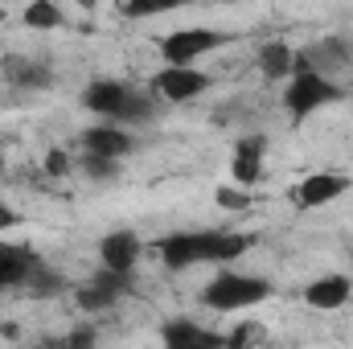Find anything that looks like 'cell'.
<instances>
[{
  "label": "cell",
  "mask_w": 353,
  "mask_h": 349,
  "mask_svg": "<svg viewBox=\"0 0 353 349\" xmlns=\"http://www.w3.org/2000/svg\"><path fill=\"white\" fill-rule=\"evenodd\" d=\"M251 251V235L239 230H176L157 243V255L169 271H185L197 263H234Z\"/></svg>",
  "instance_id": "6da1fadb"
},
{
  "label": "cell",
  "mask_w": 353,
  "mask_h": 349,
  "mask_svg": "<svg viewBox=\"0 0 353 349\" xmlns=\"http://www.w3.org/2000/svg\"><path fill=\"white\" fill-rule=\"evenodd\" d=\"M337 99H345V90L337 87L333 79H325V74H316V70H296L292 83H288V90H283V111H288L292 123H304L308 115L325 111V107L337 103Z\"/></svg>",
  "instance_id": "277c9868"
},
{
  "label": "cell",
  "mask_w": 353,
  "mask_h": 349,
  "mask_svg": "<svg viewBox=\"0 0 353 349\" xmlns=\"http://www.w3.org/2000/svg\"><path fill=\"white\" fill-rule=\"evenodd\" d=\"M21 17H25V25H29V29H41V33H46V29H58V25L66 21V12H62V4H58V0H33Z\"/></svg>",
  "instance_id": "e0dca14e"
},
{
  "label": "cell",
  "mask_w": 353,
  "mask_h": 349,
  "mask_svg": "<svg viewBox=\"0 0 353 349\" xmlns=\"http://www.w3.org/2000/svg\"><path fill=\"white\" fill-rule=\"evenodd\" d=\"M74 165L79 161H70V152H62V148H50L46 152V177H66Z\"/></svg>",
  "instance_id": "7402d4cb"
},
{
  "label": "cell",
  "mask_w": 353,
  "mask_h": 349,
  "mask_svg": "<svg viewBox=\"0 0 353 349\" xmlns=\"http://www.w3.org/2000/svg\"><path fill=\"white\" fill-rule=\"evenodd\" d=\"M267 296H271V283H267L263 275H243V271H218L201 288V304L210 312H222V317L247 312V308L263 304Z\"/></svg>",
  "instance_id": "3957f363"
},
{
  "label": "cell",
  "mask_w": 353,
  "mask_h": 349,
  "mask_svg": "<svg viewBox=\"0 0 353 349\" xmlns=\"http://www.w3.org/2000/svg\"><path fill=\"white\" fill-rule=\"evenodd\" d=\"M37 267H41V259H37L29 247H17V243H4V239H0V292L25 288Z\"/></svg>",
  "instance_id": "5bb4252c"
},
{
  "label": "cell",
  "mask_w": 353,
  "mask_h": 349,
  "mask_svg": "<svg viewBox=\"0 0 353 349\" xmlns=\"http://www.w3.org/2000/svg\"><path fill=\"white\" fill-rule=\"evenodd\" d=\"M259 70H263V79H292L296 74V50L288 41H267L259 50Z\"/></svg>",
  "instance_id": "9a60e30c"
},
{
  "label": "cell",
  "mask_w": 353,
  "mask_h": 349,
  "mask_svg": "<svg viewBox=\"0 0 353 349\" xmlns=\"http://www.w3.org/2000/svg\"><path fill=\"white\" fill-rule=\"evenodd\" d=\"M259 341H263V325L259 321H243V325L230 329V337H226L222 349H255Z\"/></svg>",
  "instance_id": "ac0fdd59"
},
{
  "label": "cell",
  "mask_w": 353,
  "mask_h": 349,
  "mask_svg": "<svg viewBox=\"0 0 353 349\" xmlns=\"http://www.w3.org/2000/svg\"><path fill=\"white\" fill-rule=\"evenodd\" d=\"M161 341H165V349H222L226 346L222 333H214V329H205V325H197L189 317L165 321L161 325Z\"/></svg>",
  "instance_id": "8fae6325"
},
{
  "label": "cell",
  "mask_w": 353,
  "mask_h": 349,
  "mask_svg": "<svg viewBox=\"0 0 353 349\" xmlns=\"http://www.w3.org/2000/svg\"><path fill=\"white\" fill-rule=\"evenodd\" d=\"M0 226H21V214L8 210V206H0Z\"/></svg>",
  "instance_id": "d4e9b609"
},
{
  "label": "cell",
  "mask_w": 353,
  "mask_h": 349,
  "mask_svg": "<svg viewBox=\"0 0 353 349\" xmlns=\"http://www.w3.org/2000/svg\"><path fill=\"white\" fill-rule=\"evenodd\" d=\"M25 288H29L33 296H54V292H62V288H66V279H62L58 271H50V267L41 263V267H37V271L29 275V283H25Z\"/></svg>",
  "instance_id": "d6986e66"
},
{
  "label": "cell",
  "mask_w": 353,
  "mask_h": 349,
  "mask_svg": "<svg viewBox=\"0 0 353 349\" xmlns=\"http://www.w3.org/2000/svg\"><path fill=\"white\" fill-rule=\"evenodd\" d=\"M341 193H350V177L321 169V173H308L300 185H296L292 201H296L300 210H325V206H333Z\"/></svg>",
  "instance_id": "52a82bcc"
},
{
  "label": "cell",
  "mask_w": 353,
  "mask_h": 349,
  "mask_svg": "<svg viewBox=\"0 0 353 349\" xmlns=\"http://www.w3.org/2000/svg\"><path fill=\"white\" fill-rule=\"evenodd\" d=\"M0 333H4L8 341H17V337H21V325H12V321H8V325H0Z\"/></svg>",
  "instance_id": "484cf974"
},
{
  "label": "cell",
  "mask_w": 353,
  "mask_h": 349,
  "mask_svg": "<svg viewBox=\"0 0 353 349\" xmlns=\"http://www.w3.org/2000/svg\"><path fill=\"white\" fill-rule=\"evenodd\" d=\"M79 169L94 181H107V177H115V161H103V157H83L79 161Z\"/></svg>",
  "instance_id": "603a6c76"
},
{
  "label": "cell",
  "mask_w": 353,
  "mask_h": 349,
  "mask_svg": "<svg viewBox=\"0 0 353 349\" xmlns=\"http://www.w3.org/2000/svg\"><path fill=\"white\" fill-rule=\"evenodd\" d=\"M214 201H218L222 210H230V214H234V210H251V193L239 189V185H222V189L214 193Z\"/></svg>",
  "instance_id": "44dd1931"
},
{
  "label": "cell",
  "mask_w": 353,
  "mask_h": 349,
  "mask_svg": "<svg viewBox=\"0 0 353 349\" xmlns=\"http://www.w3.org/2000/svg\"><path fill=\"white\" fill-rule=\"evenodd\" d=\"M350 296H353V279L341 275V271L321 275V279H312V283L304 288V304L316 308V312H337V308L350 304Z\"/></svg>",
  "instance_id": "7c38bea8"
},
{
  "label": "cell",
  "mask_w": 353,
  "mask_h": 349,
  "mask_svg": "<svg viewBox=\"0 0 353 349\" xmlns=\"http://www.w3.org/2000/svg\"><path fill=\"white\" fill-rule=\"evenodd\" d=\"M132 148H136V140L119 123H94V128L83 132V157H103V161H115L119 165Z\"/></svg>",
  "instance_id": "ba28073f"
},
{
  "label": "cell",
  "mask_w": 353,
  "mask_h": 349,
  "mask_svg": "<svg viewBox=\"0 0 353 349\" xmlns=\"http://www.w3.org/2000/svg\"><path fill=\"white\" fill-rule=\"evenodd\" d=\"M123 12H128V17H152V12H161V8H152V4H123Z\"/></svg>",
  "instance_id": "cb8c5ba5"
},
{
  "label": "cell",
  "mask_w": 353,
  "mask_h": 349,
  "mask_svg": "<svg viewBox=\"0 0 353 349\" xmlns=\"http://www.w3.org/2000/svg\"><path fill=\"white\" fill-rule=\"evenodd\" d=\"M83 107L94 111L103 123H119V128H132V123L152 119V103L136 87L119 83V79H94L83 90Z\"/></svg>",
  "instance_id": "7a4b0ae2"
},
{
  "label": "cell",
  "mask_w": 353,
  "mask_h": 349,
  "mask_svg": "<svg viewBox=\"0 0 353 349\" xmlns=\"http://www.w3.org/2000/svg\"><path fill=\"white\" fill-rule=\"evenodd\" d=\"M263 152H267L263 136H243V140L234 144L230 173H234V185H239V189H251V185L263 181Z\"/></svg>",
  "instance_id": "4fadbf2b"
},
{
  "label": "cell",
  "mask_w": 353,
  "mask_h": 349,
  "mask_svg": "<svg viewBox=\"0 0 353 349\" xmlns=\"http://www.w3.org/2000/svg\"><path fill=\"white\" fill-rule=\"evenodd\" d=\"M8 70V83H17V87H50V66L46 62H29V58H8L4 62Z\"/></svg>",
  "instance_id": "2e32d148"
},
{
  "label": "cell",
  "mask_w": 353,
  "mask_h": 349,
  "mask_svg": "<svg viewBox=\"0 0 353 349\" xmlns=\"http://www.w3.org/2000/svg\"><path fill=\"white\" fill-rule=\"evenodd\" d=\"M94 346H99V333H94V329H70L66 337L46 341L41 349H94Z\"/></svg>",
  "instance_id": "ffe728a7"
},
{
  "label": "cell",
  "mask_w": 353,
  "mask_h": 349,
  "mask_svg": "<svg viewBox=\"0 0 353 349\" xmlns=\"http://www.w3.org/2000/svg\"><path fill=\"white\" fill-rule=\"evenodd\" d=\"M132 288V275H115V271H107V267H99L94 271V279H90L87 288H79V308L83 312H107L123 292Z\"/></svg>",
  "instance_id": "30bf717a"
},
{
  "label": "cell",
  "mask_w": 353,
  "mask_h": 349,
  "mask_svg": "<svg viewBox=\"0 0 353 349\" xmlns=\"http://www.w3.org/2000/svg\"><path fill=\"white\" fill-rule=\"evenodd\" d=\"M152 90L165 103H189L201 90H210V74H201L197 66H161L152 74Z\"/></svg>",
  "instance_id": "8992f818"
},
{
  "label": "cell",
  "mask_w": 353,
  "mask_h": 349,
  "mask_svg": "<svg viewBox=\"0 0 353 349\" xmlns=\"http://www.w3.org/2000/svg\"><path fill=\"white\" fill-rule=\"evenodd\" d=\"M140 251L144 247H140V235L136 230H111L99 243V267H107L115 275H132L136 263H140Z\"/></svg>",
  "instance_id": "9c48e42d"
},
{
  "label": "cell",
  "mask_w": 353,
  "mask_h": 349,
  "mask_svg": "<svg viewBox=\"0 0 353 349\" xmlns=\"http://www.w3.org/2000/svg\"><path fill=\"white\" fill-rule=\"evenodd\" d=\"M218 46H226V33L222 29H201V25L173 29V33L161 37V58H165V66H193L197 58H205Z\"/></svg>",
  "instance_id": "5b68a950"
}]
</instances>
